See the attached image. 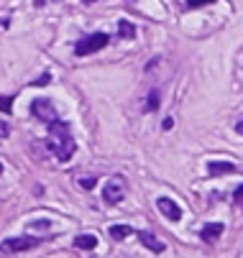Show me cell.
<instances>
[{
  "mask_svg": "<svg viewBox=\"0 0 243 258\" xmlns=\"http://www.w3.org/2000/svg\"><path fill=\"white\" fill-rule=\"evenodd\" d=\"M49 125V138H46V149L64 164V161H69L75 156V151H77V143H75V138H72V131H69V125L64 123V120H51V123H46Z\"/></svg>",
  "mask_w": 243,
  "mask_h": 258,
  "instance_id": "obj_1",
  "label": "cell"
},
{
  "mask_svg": "<svg viewBox=\"0 0 243 258\" xmlns=\"http://www.w3.org/2000/svg\"><path fill=\"white\" fill-rule=\"evenodd\" d=\"M108 44H110V36L105 31H95V33L85 36V39H80L75 44V56H90V54H95L100 49H105Z\"/></svg>",
  "mask_w": 243,
  "mask_h": 258,
  "instance_id": "obj_2",
  "label": "cell"
},
{
  "mask_svg": "<svg viewBox=\"0 0 243 258\" xmlns=\"http://www.w3.org/2000/svg\"><path fill=\"white\" fill-rule=\"evenodd\" d=\"M39 243H41V238H31V235L8 238V240L0 243V253H8V255H13V253H26V250H31V248H36Z\"/></svg>",
  "mask_w": 243,
  "mask_h": 258,
  "instance_id": "obj_3",
  "label": "cell"
},
{
  "mask_svg": "<svg viewBox=\"0 0 243 258\" xmlns=\"http://www.w3.org/2000/svg\"><path fill=\"white\" fill-rule=\"evenodd\" d=\"M123 197H126V179L123 176H113L105 184V189H102V202L105 205H118V202H123Z\"/></svg>",
  "mask_w": 243,
  "mask_h": 258,
  "instance_id": "obj_4",
  "label": "cell"
},
{
  "mask_svg": "<svg viewBox=\"0 0 243 258\" xmlns=\"http://www.w3.org/2000/svg\"><path fill=\"white\" fill-rule=\"evenodd\" d=\"M31 113H33V118H39L41 123H51V120L59 118L54 105H51V100H46V97H36V100H33L31 102Z\"/></svg>",
  "mask_w": 243,
  "mask_h": 258,
  "instance_id": "obj_5",
  "label": "cell"
},
{
  "mask_svg": "<svg viewBox=\"0 0 243 258\" xmlns=\"http://www.w3.org/2000/svg\"><path fill=\"white\" fill-rule=\"evenodd\" d=\"M156 207L161 210V215H164L166 220H171V223H179V220H182V207H179L174 200H169V197H159Z\"/></svg>",
  "mask_w": 243,
  "mask_h": 258,
  "instance_id": "obj_6",
  "label": "cell"
},
{
  "mask_svg": "<svg viewBox=\"0 0 243 258\" xmlns=\"http://www.w3.org/2000/svg\"><path fill=\"white\" fill-rule=\"evenodd\" d=\"M133 233L138 235V240H141V243H144L151 253H156V255H159V253H164V248H166V245H164V243H161L154 233H149V230H133Z\"/></svg>",
  "mask_w": 243,
  "mask_h": 258,
  "instance_id": "obj_7",
  "label": "cell"
},
{
  "mask_svg": "<svg viewBox=\"0 0 243 258\" xmlns=\"http://www.w3.org/2000/svg\"><path fill=\"white\" fill-rule=\"evenodd\" d=\"M223 230H225L223 223H207V225L200 230V238H202L205 243H215V240L223 235Z\"/></svg>",
  "mask_w": 243,
  "mask_h": 258,
  "instance_id": "obj_8",
  "label": "cell"
},
{
  "mask_svg": "<svg viewBox=\"0 0 243 258\" xmlns=\"http://www.w3.org/2000/svg\"><path fill=\"white\" fill-rule=\"evenodd\" d=\"M235 164L233 161H210L207 164V176H223V174H233Z\"/></svg>",
  "mask_w": 243,
  "mask_h": 258,
  "instance_id": "obj_9",
  "label": "cell"
},
{
  "mask_svg": "<svg viewBox=\"0 0 243 258\" xmlns=\"http://www.w3.org/2000/svg\"><path fill=\"white\" fill-rule=\"evenodd\" d=\"M75 248H77V250H95V248H97V238L90 235V233L77 235V238H75Z\"/></svg>",
  "mask_w": 243,
  "mask_h": 258,
  "instance_id": "obj_10",
  "label": "cell"
},
{
  "mask_svg": "<svg viewBox=\"0 0 243 258\" xmlns=\"http://www.w3.org/2000/svg\"><path fill=\"white\" fill-rule=\"evenodd\" d=\"M159 105H161V92L154 87V90L149 92L146 102H144V113H156V110H159Z\"/></svg>",
  "mask_w": 243,
  "mask_h": 258,
  "instance_id": "obj_11",
  "label": "cell"
},
{
  "mask_svg": "<svg viewBox=\"0 0 243 258\" xmlns=\"http://www.w3.org/2000/svg\"><path fill=\"white\" fill-rule=\"evenodd\" d=\"M182 11H197V8H205V6H213L215 0H177Z\"/></svg>",
  "mask_w": 243,
  "mask_h": 258,
  "instance_id": "obj_12",
  "label": "cell"
},
{
  "mask_svg": "<svg viewBox=\"0 0 243 258\" xmlns=\"http://www.w3.org/2000/svg\"><path fill=\"white\" fill-rule=\"evenodd\" d=\"M118 36L120 39H136V26L131 21H118Z\"/></svg>",
  "mask_w": 243,
  "mask_h": 258,
  "instance_id": "obj_13",
  "label": "cell"
},
{
  "mask_svg": "<svg viewBox=\"0 0 243 258\" xmlns=\"http://www.w3.org/2000/svg\"><path fill=\"white\" fill-rule=\"evenodd\" d=\"M128 235H133V228L131 225H113L110 228V238L113 240H126Z\"/></svg>",
  "mask_w": 243,
  "mask_h": 258,
  "instance_id": "obj_14",
  "label": "cell"
},
{
  "mask_svg": "<svg viewBox=\"0 0 243 258\" xmlns=\"http://www.w3.org/2000/svg\"><path fill=\"white\" fill-rule=\"evenodd\" d=\"M13 100H16V95H0V113H6V115H11L13 113Z\"/></svg>",
  "mask_w": 243,
  "mask_h": 258,
  "instance_id": "obj_15",
  "label": "cell"
},
{
  "mask_svg": "<svg viewBox=\"0 0 243 258\" xmlns=\"http://www.w3.org/2000/svg\"><path fill=\"white\" fill-rule=\"evenodd\" d=\"M95 184H97L95 176H82V179H80V187H82V189H92Z\"/></svg>",
  "mask_w": 243,
  "mask_h": 258,
  "instance_id": "obj_16",
  "label": "cell"
},
{
  "mask_svg": "<svg viewBox=\"0 0 243 258\" xmlns=\"http://www.w3.org/2000/svg\"><path fill=\"white\" fill-rule=\"evenodd\" d=\"M233 202H235L238 207H243V184H240V187H235V192H233Z\"/></svg>",
  "mask_w": 243,
  "mask_h": 258,
  "instance_id": "obj_17",
  "label": "cell"
},
{
  "mask_svg": "<svg viewBox=\"0 0 243 258\" xmlns=\"http://www.w3.org/2000/svg\"><path fill=\"white\" fill-rule=\"evenodd\" d=\"M46 82H51V75H49V72H46V75H44V77H39L36 82H31V87H44Z\"/></svg>",
  "mask_w": 243,
  "mask_h": 258,
  "instance_id": "obj_18",
  "label": "cell"
},
{
  "mask_svg": "<svg viewBox=\"0 0 243 258\" xmlns=\"http://www.w3.org/2000/svg\"><path fill=\"white\" fill-rule=\"evenodd\" d=\"M11 136V128H8V123H3L0 120V138H8Z\"/></svg>",
  "mask_w": 243,
  "mask_h": 258,
  "instance_id": "obj_19",
  "label": "cell"
},
{
  "mask_svg": "<svg viewBox=\"0 0 243 258\" xmlns=\"http://www.w3.org/2000/svg\"><path fill=\"white\" fill-rule=\"evenodd\" d=\"M8 26H11V18H8V16H6V18H0V31H6Z\"/></svg>",
  "mask_w": 243,
  "mask_h": 258,
  "instance_id": "obj_20",
  "label": "cell"
},
{
  "mask_svg": "<svg viewBox=\"0 0 243 258\" xmlns=\"http://www.w3.org/2000/svg\"><path fill=\"white\" fill-rule=\"evenodd\" d=\"M171 125H174V120H171V118H166V120L161 123V128H164V131H171Z\"/></svg>",
  "mask_w": 243,
  "mask_h": 258,
  "instance_id": "obj_21",
  "label": "cell"
},
{
  "mask_svg": "<svg viewBox=\"0 0 243 258\" xmlns=\"http://www.w3.org/2000/svg\"><path fill=\"white\" fill-rule=\"evenodd\" d=\"M235 131H238V133H240V136H243V120H240V123H238V125H235Z\"/></svg>",
  "mask_w": 243,
  "mask_h": 258,
  "instance_id": "obj_22",
  "label": "cell"
},
{
  "mask_svg": "<svg viewBox=\"0 0 243 258\" xmlns=\"http://www.w3.org/2000/svg\"><path fill=\"white\" fill-rule=\"evenodd\" d=\"M82 3H85V6H90V3H95V0H82Z\"/></svg>",
  "mask_w": 243,
  "mask_h": 258,
  "instance_id": "obj_23",
  "label": "cell"
},
{
  "mask_svg": "<svg viewBox=\"0 0 243 258\" xmlns=\"http://www.w3.org/2000/svg\"><path fill=\"white\" fill-rule=\"evenodd\" d=\"M0 174H3V164H0Z\"/></svg>",
  "mask_w": 243,
  "mask_h": 258,
  "instance_id": "obj_24",
  "label": "cell"
}]
</instances>
